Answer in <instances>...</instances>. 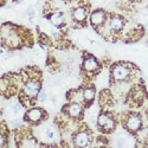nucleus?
<instances>
[{"instance_id":"13","label":"nucleus","mask_w":148,"mask_h":148,"mask_svg":"<svg viewBox=\"0 0 148 148\" xmlns=\"http://www.w3.org/2000/svg\"><path fill=\"white\" fill-rule=\"evenodd\" d=\"M95 97V89L94 88H85L83 91V98L87 102H91Z\"/></svg>"},{"instance_id":"4","label":"nucleus","mask_w":148,"mask_h":148,"mask_svg":"<svg viewBox=\"0 0 148 148\" xmlns=\"http://www.w3.org/2000/svg\"><path fill=\"white\" fill-rule=\"evenodd\" d=\"M142 126L141 117L138 114H132L126 120V128L130 132H138Z\"/></svg>"},{"instance_id":"5","label":"nucleus","mask_w":148,"mask_h":148,"mask_svg":"<svg viewBox=\"0 0 148 148\" xmlns=\"http://www.w3.org/2000/svg\"><path fill=\"white\" fill-rule=\"evenodd\" d=\"M90 21L94 26L98 27L104 24L106 21V13L102 11V10H97V11H94L91 16H90Z\"/></svg>"},{"instance_id":"17","label":"nucleus","mask_w":148,"mask_h":148,"mask_svg":"<svg viewBox=\"0 0 148 148\" xmlns=\"http://www.w3.org/2000/svg\"><path fill=\"white\" fill-rule=\"evenodd\" d=\"M45 98H46V94H45V91H42L40 95H39V101L40 102H44Z\"/></svg>"},{"instance_id":"10","label":"nucleus","mask_w":148,"mask_h":148,"mask_svg":"<svg viewBox=\"0 0 148 148\" xmlns=\"http://www.w3.org/2000/svg\"><path fill=\"white\" fill-rule=\"evenodd\" d=\"M109 26H110V29H112L113 31L117 32V31H121L123 29V26H125V21H123V19L121 17L115 16V17H113L112 19H110Z\"/></svg>"},{"instance_id":"9","label":"nucleus","mask_w":148,"mask_h":148,"mask_svg":"<svg viewBox=\"0 0 148 148\" xmlns=\"http://www.w3.org/2000/svg\"><path fill=\"white\" fill-rule=\"evenodd\" d=\"M87 16H88V12H87V8L83 7V6H79L77 8H75L72 13V17L77 23H83L85 19H87Z\"/></svg>"},{"instance_id":"3","label":"nucleus","mask_w":148,"mask_h":148,"mask_svg":"<svg viewBox=\"0 0 148 148\" xmlns=\"http://www.w3.org/2000/svg\"><path fill=\"white\" fill-rule=\"evenodd\" d=\"M97 125L100 128H102L106 132H110L115 128V121L113 120V117H110L107 114H101L98 116L97 120Z\"/></svg>"},{"instance_id":"1","label":"nucleus","mask_w":148,"mask_h":148,"mask_svg":"<svg viewBox=\"0 0 148 148\" xmlns=\"http://www.w3.org/2000/svg\"><path fill=\"white\" fill-rule=\"evenodd\" d=\"M130 75V70L127 65L125 64H117L113 68L112 70V76L113 79L116 82H121V81H126Z\"/></svg>"},{"instance_id":"12","label":"nucleus","mask_w":148,"mask_h":148,"mask_svg":"<svg viewBox=\"0 0 148 148\" xmlns=\"http://www.w3.org/2000/svg\"><path fill=\"white\" fill-rule=\"evenodd\" d=\"M68 114L71 117H78L82 114V107L78 103H71L68 107Z\"/></svg>"},{"instance_id":"19","label":"nucleus","mask_w":148,"mask_h":148,"mask_svg":"<svg viewBox=\"0 0 148 148\" xmlns=\"http://www.w3.org/2000/svg\"><path fill=\"white\" fill-rule=\"evenodd\" d=\"M147 110H148V108H147Z\"/></svg>"},{"instance_id":"14","label":"nucleus","mask_w":148,"mask_h":148,"mask_svg":"<svg viewBox=\"0 0 148 148\" xmlns=\"http://www.w3.org/2000/svg\"><path fill=\"white\" fill-rule=\"evenodd\" d=\"M20 104L19 103H13V104H12V110H13V113L14 114H18L19 112H20Z\"/></svg>"},{"instance_id":"6","label":"nucleus","mask_w":148,"mask_h":148,"mask_svg":"<svg viewBox=\"0 0 148 148\" xmlns=\"http://www.w3.org/2000/svg\"><path fill=\"white\" fill-rule=\"evenodd\" d=\"M75 145L78 147H87L90 145V135L87 132H78L75 136Z\"/></svg>"},{"instance_id":"8","label":"nucleus","mask_w":148,"mask_h":148,"mask_svg":"<svg viewBox=\"0 0 148 148\" xmlns=\"http://www.w3.org/2000/svg\"><path fill=\"white\" fill-rule=\"evenodd\" d=\"M83 68H84L85 71H88V72H94L98 69V62L95 57L88 56L83 62Z\"/></svg>"},{"instance_id":"2","label":"nucleus","mask_w":148,"mask_h":148,"mask_svg":"<svg viewBox=\"0 0 148 148\" xmlns=\"http://www.w3.org/2000/svg\"><path fill=\"white\" fill-rule=\"evenodd\" d=\"M40 90V82L37 79H30L26 82V84L23 88V94L29 98H33L38 95Z\"/></svg>"},{"instance_id":"18","label":"nucleus","mask_w":148,"mask_h":148,"mask_svg":"<svg viewBox=\"0 0 148 148\" xmlns=\"http://www.w3.org/2000/svg\"><path fill=\"white\" fill-rule=\"evenodd\" d=\"M29 17H30V20L33 19V17H34V11H33V8H30V10H29Z\"/></svg>"},{"instance_id":"15","label":"nucleus","mask_w":148,"mask_h":148,"mask_svg":"<svg viewBox=\"0 0 148 148\" xmlns=\"http://www.w3.org/2000/svg\"><path fill=\"white\" fill-rule=\"evenodd\" d=\"M46 136L50 139V140H52L53 138H55V132H53V129H51V128H49L47 130H46Z\"/></svg>"},{"instance_id":"11","label":"nucleus","mask_w":148,"mask_h":148,"mask_svg":"<svg viewBox=\"0 0 148 148\" xmlns=\"http://www.w3.org/2000/svg\"><path fill=\"white\" fill-rule=\"evenodd\" d=\"M49 19H50L51 24L57 27L59 26H63L64 25V16L63 13H60V12H56V13H52L50 17H49Z\"/></svg>"},{"instance_id":"7","label":"nucleus","mask_w":148,"mask_h":148,"mask_svg":"<svg viewBox=\"0 0 148 148\" xmlns=\"http://www.w3.org/2000/svg\"><path fill=\"white\" fill-rule=\"evenodd\" d=\"M43 115H44L43 109H40V108H32V109H30L29 112L26 113L25 117L30 122H38V121H40L43 119Z\"/></svg>"},{"instance_id":"16","label":"nucleus","mask_w":148,"mask_h":148,"mask_svg":"<svg viewBox=\"0 0 148 148\" xmlns=\"http://www.w3.org/2000/svg\"><path fill=\"white\" fill-rule=\"evenodd\" d=\"M11 125L13 126V127H19V126L21 125V121L17 119V120H14V121H12V122H11Z\"/></svg>"}]
</instances>
